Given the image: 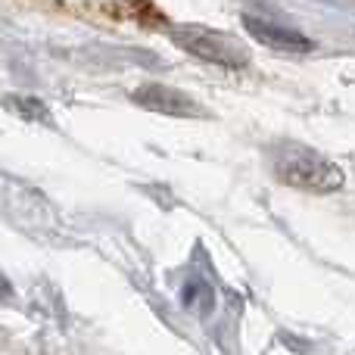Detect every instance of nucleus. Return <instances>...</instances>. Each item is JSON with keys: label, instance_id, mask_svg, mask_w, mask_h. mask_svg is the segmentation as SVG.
I'll list each match as a JSON object with an SVG mask.
<instances>
[{"label": "nucleus", "instance_id": "nucleus-1", "mask_svg": "<svg viewBox=\"0 0 355 355\" xmlns=\"http://www.w3.org/2000/svg\"><path fill=\"white\" fill-rule=\"evenodd\" d=\"M275 172L284 184L302 190H337L343 184V172L331 159L312 153L306 147H284V153L275 159Z\"/></svg>", "mask_w": 355, "mask_h": 355}, {"label": "nucleus", "instance_id": "nucleus-2", "mask_svg": "<svg viewBox=\"0 0 355 355\" xmlns=\"http://www.w3.org/2000/svg\"><path fill=\"white\" fill-rule=\"evenodd\" d=\"M172 41L181 50L193 53L196 60L215 62V66H243L246 62V50L240 41H234L225 31H212L202 25H178L172 31Z\"/></svg>", "mask_w": 355, "mask_h": 355}, {"label": "nucleus", "instance_id": "nucleus-3", "mask_svg": "<svg viewBox=\"0 0 355 355\" xmlns=\"http://www.w3.org/2000/svg\"><path fill=\"white\" fill-rule=\"evenodd\" d=\"M135 103H141L144 110H153V112H172V116H193L200 110L187 94L175 91L168 85H144L135 94Z\"/></svg>", "mask_w": 355, "mask_h": 355}, {"label": "nucleus", "instance_id": "nucleus-4", "mask_svg": "<svg viewBox=\"0 0 355 355\" xmlns=\"http://www.w3.org/2000/svg\"><path fill=\"white\" fill-rule=\"evenodd\" d=\"M243 25L256 41L268 44V47H277V50H287V53H302V50H312V41L302 37L300 31H290V28H281L275 22H265V19H256V16H243Z\"/></svg>", "mask_w": 355, "mask_h": 355}]
</instances>
